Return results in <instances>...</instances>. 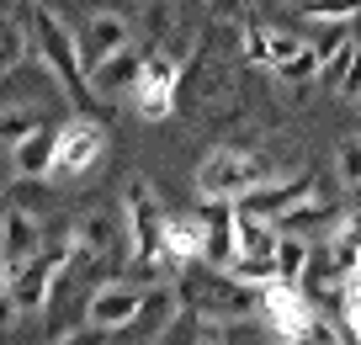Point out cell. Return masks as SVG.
<instances>
[{
  "label": "cell",
  "instance_id": "1",
  "mask_svg": "<svg viewBox=\"0 0 361 345\" xmlns=\"http://www.w3.org/2000/svg\"><path fill=\"white\" fill-rule=\"evenodd\" d=\"M32 54H37V64H48V75L64 85L69 107L75 111H96L102 96H96V85H90L85 59H80V37L69 32L48 6H32Z\"/></svg>",
  "mask_w": 361,
  "mask_h": 345
},
{
  "label": "cell",
  "instance_id": "2",
  "mask_svg": "<svg viewBox=\"0 0 361 345\" xmlns=\"http://www.w3.org/2000/svg\"><path fill=\"white\" fill-rule=\"evenodd\" d=\"M106 155H112V133L106 123H96V111H75L69 123H59V144H54V170L48 176L75 186L90 170H102Z\"/></svg>",
  "mask_w": 361,
  "mask_h": 345
},
{
  "label": "cell",
  "instance_id": "3",
  "mask_svg": "<svg viewBox=\"0 0 361 345\" xmlns=\"http://www.w3.org/2000/svg\"><path fill=\"white\" fill-rule=\"evenodd\" d=\"M260 181H266V165H260L250 149L224 144V149H207V155H202V165H197L192 186H197V202H207V197L239 202L250 186H260Z\"/></svg>",
  "mask_w": 361,
  "mask_h": 345
},
{
  "label": "cell",
  "instance_id": "4",
  "mask_svg": "<svg viewBox=\"0 0 361 345\" xmlns=\"http://www.w3.org/2000/svg\"><path fill=\"white\" fill-rule=\"evenodd\" d=\"M180 59L170 54V48H149L144 54V69H138V85H133V107L144 123H165V117H176L180 107Z\"/></svg>",
  "mask_w": 361,
  "mask_h": 345
},
{
  "label": "cell",
  "instance_id": "5",
  "mask_svg": "<svg viewBox=\"0 0 361 345\" xmlns=\"http://www.w3.org/2000/svg\"><path fill=\"white\" fill-rule=\"evenodd\" d=\"M165 218L170 212L159 207V197H154V186L149 181H128V191H123V223H128V260H149V255H159V234H165Z\"/></svg>",
  "mask_w": 361,
  "mask_h": 345
},
{
  "label": "cell",
  "instance_id": "6",
  "mask_svg": "<svg viewBox=\"0 0 361 345\" xmlns=\"http://www.w3.org/2000/svg\"><path fill=\"white\" fill-rule=\"evenodd\" d=\"M64 260L59 255H48V250H37L32 260H22V266L11 271V282H6V298L16 303V313L22 319H37V313L54 303V292H59V277H64Z\"/></svg>",
  "mask_w": 361,
  "mask_h": 345
},
{
  "label": "cell",
  "instance_id": "7",
  "mask_svg": "<svg viewBox=\"0 0 361 345\" xmlns=\"http://www.w3.org/2000/svg\"><path fill=\"white\" fill-rule=\"evenodd\" d=\"M260 319H266V329L276 334V340H298L303 334V324L314 319V298L303 292V282H266L260 287Z\"/></svg>",
  "mask_w": 361,
  "mask_h": 345
},
{
  "label": "cell",
  "instance_id": "8",
  "mask_svg": "<svg viewBox=\"0 0 361 345\" xmlns=\"http://www.w3.org/2000/svg\"><path fill=\"white\" fill-rule=\"evenodd\" d=\"M48 239V223L43 212L22 207V202H6V212H0V255H6V266H22V260H32L37 250H43Z\"/></svg>",
  "mask_w": 361,
  "mask_h": 345
},
{
  "label": "cell",
  "instance_id": "9",
  "mask_svg": "<svg viewBox=\"0 0 361 345\" xmlns=\"http://www.w3.org/2000/svg\"><path fill=\"white\" fill-rule=\"evenodd\" d=\"M138 298H144V292L128 287V282H106V287L90 292L85 324H90L96 334H128V324L138 319Z\"/></svg>",
  "mask_w": 361,
  "mask_h": 345
},
{
  "label": "cell",
  "instance_id": "10",
  "mask_svg": "<svg viewBox=\"0 0 361 345\" xmlns=\"http://www.w3.org/2000/svg\"><path fill=\"white\" fill-rule=\"evenodd\" d=\"M180 308H186L180 282H154V287L138 298V319L128 324V334H138V340H165V334L176 329Z\"/></svg>",
  "mask_w": 361,
  "mask_h": 345
},
{
  "label": "cell",
  "instance_id": "11",
  "mask_svg": "<svg viewBox=\"0 0 361 345\" xmlns=\"http://www.w3.org/2000/svg\"><path fill=\"white\" fill-rule=\"evenodd\" d=\"M75 245L85 250V255L106 260V266H117V260L128 255V223L123 212H85V218H75Z\"/></svg>",
  "mask_w": 361,
  "mask_h": 345
},
{
  "label": "cell",
  "instance_id": "12",
  "mask_svg": "<svg viewBox=\"0 0 361 345\" xmlns=\"http://www.w3.org/2000/svg\"><path fill=\"white\" fill-rule=\"evenodd\" d=\"M308 191H314V176H266L260 181V186H250L245 197L234 202L239 212H255V218H282L287 207H293L298 197H308Z\"/></svg>",
  "mask_w": 361,
  "mask_h": 345
},
{
  "label": "cell",
  "instance_id": "13",
  "mask_svg": "<svg viewBox=\"0 0 361 345\" xmlns=\"http://www.w3.org/2000/svg\"><path fill=\"white\" fill-rule=\"evenodd\" d=\"M75 37H80V59H85V69H96L102 59H112L117 48L133 43V32H128V16H117V11H90L85 27H80Z\"/></svg>",
  "mask_w": 361,
  "mask_h": 345
},
{
  "label": "cell",
  "instance_id": "14",
  "mask_svg": "<svg viewBox=\"0 0 361 345\" xmlns=\"http://www.w3.org/2000/svg\"><path fill=\"white\" fill-rule=\"evenodd\" d=\"M144 54L149 48H117L112 59H102V64L90 69V85H96V96L102 101H123V96H133V85H138V69H144Z\"/></svg>",
  "mask_w": 361,
  "mask_h": 345
},
{
  "label": "cell",
  "instance_id": "15",
  "mask_svg": "<svg viewBox=\"0 0 361 345\" xmlns=\"http://www.w3.org/2000/svg\"><path fill=\"white\" fill-rule=\"evenodd\" d=\"M54 144H59V128L37 123L32 133H27L22 144L11 149V170H16V176H37V181H48V170H54Z\"/></svg>",
  "mask_w": 361,
  "mask_h": 345
},
{
  "label": "cell",
  "instance_id": "16",
  "mask_svg": "<svg viewBox=\"0 0 361 345\" xmlns=\"http://www.w3.org/2000/svg\"><path fill=\"white\" fill-rule=\"evenodd\" d=\"M335 218V197H324V191H308V197H298L293 207L276 218V229H287V234H314V229H324V223Z\"/></svg>",
  "mask_w": 361,
  "mask_h": 345
},
{
  "label": "cell",
  "instance_id": "17",
  "mask_svg": "<svg viewBox=\"0 0 361 345\" xmlns=\"http://www.w3.org/2000/svg\"><path fill=\"white\" fill-rule=\"evenodd\" d=\"M308 260H314L308 234H287V229H282V239H276V277H282V282H303Z\"/></svg>",
  "mask_w": 361,
  "mask_h": 345
},
{
  "label": "cell",
  "instance_id": "18",
  "mask_svg": "<svg viewBox=\"0 0 361 345\" xmlns=\"http://www.w3.org/2000/svg\"><path fill=\"white\" fill-rule=\"evenodd\" d=\"M27 54H32V27L11 22V11H0V75L16 69Z\"/></svg>",
  "mask_w": 361,
  "mask_h": 345
},
{
  "label": "cell",
  "instance_id": "19",
  "mask_svg": "<svg viewBox=\"0 0 361 345\" xmlns=\"http://www.w3.org/2000/svg\"><path fill=\"white\" fill-rule=\"evenodd\" d=\"M224 277H239L245 287H266V282H276V255H255V250H239V255L228 260Z\"/></svg>",
  "mask_w": 361,
  "mask_h": 345
},
{
  "label": "cell",
  "instance_id": "20",
  "mask_svg": "<svg viewBox=\"0 0 361 345\" xmlns=\"http://www.w3.org/2000/svg\"><path fill=\"white\" fill-rule=\"evenodd\" d=\"M271 80H282V85H308V80H319V54H314V43H303L293 59H282V64L271 69Z\"/></svg>",
  "mask_w": 361,
  "mask_h": 345
},
{
  "label": "cell",
  "instance_id": "21",
  "mask_svg": "<svg viewBox=\"0 0 361 345\" xmlns=\"http://www.w3.org/2000/svg\"><path fill=\"white\" fill-rule=\"evenodd\" d=\"M308 22H356L361 0H298Z\"/></svg>",
  "mask_w": 361,
  "mask_h": 345
},
{
  "label": "cell",
  "instance_id": "22",
  "mask_svg": "<svg viewBox=\"0 0 361 345\" xmlns=\"http://www.w3.org/2000/svg\"><path fill=\"white\" fill-rule=\"evenodd\" d=\"M144 27H149V48H165V37L176 32V6H170V0H149Z\"/></svg>",
  "mask_w": 361,
  "mask_h": 345
},
{
  "label": "cell",
  "instance_id": "23",
  "mask_svg": "<svg viewBox=\"0 0 361 345\" xmlns=\"http://www.w3.org/2000/svg\"><path fill=\"white\" fill-rule=\"evenodd\" d=\"M335 170H340V186H356L361 181V133L335 149Z\"/></svg>",
  "mask_w": 361,
  "mask_h": 345
},
{
  "label": "cell",
  "instance_id": "24",
  "mask_svg": "<svg viewBox=\"0 0 361 345\" xmlns=\"http://www.w3.org/2000/svg\"><path fill=\"white\" fill-rule=\"evenodd\" d=\"M340 324H345L350 340H361V277L345 282V298H340Z\"/></svg>",
  "mask_w": 361,
  "mask_h": 345
},
{
  "label": "cell",
  "instance_id": "25",
  "mask_svg": "<svg viewBox=\"0 0 361 345\" xmlns=\"http://www.w3.org/2000/svg\"><path fill=\"white\" fill-rule=\"evenodd\" d=\"M298 48H303V37H298V32H282V27H266V59H271V69L282 64V59H293Z\"/></svg>",
  "mask_w": 361,
  "mask_h": 345
},
{
  "label": "cell",
  "instance_id": "26",
  "mask_svg": "<svg viewBox=\"0 0 361 345\" xmlns=\"http://www.w3.org/2000/svg\"><path fill=\"white\" fill-rule=\"evenodd\" d=\"M250 11H255V0H207V16L213 22H250Z\"/></svg>",
  "mask_w": 361,
  "mask_h": 345
},
{
  "label": "cell",
  "instance_id": "27",
  "mask_svg": "<svg viewBox=\"0 0 361 345\" xmlns=\"http://www.w3.org/2000/svg\"><path fill=\"white\" fill-rule=\"evenodd\" d=\"M340 96L345 101H361V43H356V54H350V64H345V75H340Z\"/></svg>",
  "mask_w": 361,
  "mask_h": 345
},
{
  "label": "cell",
  "instance_id": "28",
  "mask_svg": "<svg viewBox=\"0 0 361 345\" xmlns=\"http://www.w3.org/2000/svg\"><path fill=\"white\" fill-rule=\"evenodd\" d=\"M6 282H11V266H6V255H0V292H6Z\"/></svg>",
  "mask_w": 361,
  "mask_h": 345
},
{
  "label": "cell",
  "instance_id": "29",
  "mask_svg": "<svg viewBox=\"0 0 361 345\" xmlns=\"http://www.w3.org/2000/svg\"><path fill=\"white\" fill-rule=\"evenodd\" d=\"M350 191V202H356V212H361V181H356V186H345Z\"/></svg>",
  "mask_w": 361,
  "mask_h": 345
},
{
  "label": "cell",
  "instance_id": "30",
  "mask_svg": "<svg viewBox=\"0 0 361 345\" xmlns=\"http://www.w3.org/2000/svg\"><path fill=\"white\" fill-rule=\"evenodd\" d=\"M11 6H16V0H0V11H11Z\"/></svg>",
  "mask_w": 361,
  "mask_h": 345
},
{
  "label": "cell",
  "instance_id": "31",
  "mask_svg": "<svg viewBox=\"0 0 361 345\" xmlns=\"http://www.w3.org/2000/svg\"><path fill=\"white\" fill-rule=\"evenodd\" d=\"M16 6H37V0H16Z\"/></svg>",
  "mask_w": 361,
  "mask_h": 345
}]
</instances>
